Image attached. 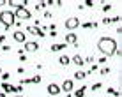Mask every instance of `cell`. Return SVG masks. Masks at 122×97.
<instances>
[{
  "label": "cell",
  "mask_w": 122,
  "mask_h": 97,
  "mask_svg": "<svg viewBox=\"0 0 122 97\" xmlns=\"http://www.w3.org/2000/svg\"><path fill=\"white\" fill-rule=\"evenodd\" d=\"M12 37H14V41H16V43H21V44H25V43H27V34H25V32H21V30H16Z\"/></svg>",
  "instance_id": "obj_9"
},
{
  "label": "cell",
  "mask_w": 122,
  "mask_h": 97,
  "mask_svg": "<svg viewBox=\"0 0 122 97\" xmlns=\"http://www.w3.org/2000/svg\"><path fill=\"white\" fill-rule=\"evenodd\" d=\"M14 18H18V21L30 19V18H32V12L28 11L27 7H21V9H16V11H14Z\"/></svg>",
  "instance_id": "obj_3"
},
{
  "label": "cell",
  "mask_w": 122,
  "mask_h": 97,
  "mask_svg": "<svg viewBox=\"0 0 122 97\" xmlns=\"http://www.w3.org/2000/svg\"><path fill=\"white\" fill-rule=\"evenodd\" d=\"M0 97H7L5 94H4V92H0Z\"/></svg>",
  "instance_id": "obj_31"
},
{
  "label": "cell",
  "mask_w": 122,
  "mask_h": 97,
  "mask_svg": "<svg viewBox=\"0 0 122 97\" xmlns=\"http://www.w3.org/2000/svg\"><path fill=\"white\" fill-rule=\"evenodd\" d=\"M85 73H83V71H76V73H74V79H78V81H81V79H85Z\"/></svg>",
  "instance_id": "obj_16"
},
{
  "label": "cell",
  "mask_w": 122,
  "mask_h": 97,
  "mask_svg": "<svg viewBox=\"0 0 122 97\" xmlns=\"http://www.w3.org/2000/svg\"><path fill=\"white\" fill-rule=\"evenodd\" d=\"M73 64L78 65V67H83V65H85V62H83V58L80 57V55H74V57H73Z\"/></svg>",
  "instance_id": "obj_14"
},
{
  "label": "cell",
  "mask_w": 122,
  "mask_h": 97,
  "mask_svg": "<svg viewBox=\"0 0 122 97\" xmlns=\"http://www.w3.org/2000/svg\"><path fill=\"white\" fill-rule=\"evenodd\" d=\"M66 46H67L66 43L64 44H53L51 46V51H62V49H66Z\"/></svg>",
  "instance_id": "obj_18"
},
{
  "label": "cell",
  "mask_w": 122,
  "mask_h": 97,
  "mask_svg": "<svg viewBox=\"0 0 122 97\" xmlns=\"http://www.w3.org/2000/svg\"><path fill=\"white\" fill-rule=\"evenodd\" d=\"M85 92H87V87H80L78 90H74L73 97H83V95H85Z\"/></svg>",
  "instance_id": "obj_15"
},
{
  "label": "cell",
  "mask_w": 122,
  "mask_h": 97,
  "mask_svg": "<svg viewBox=\"0 0 122 97\" xmlns=\"http://www.w3.org/2000/svg\"><path fill=\"white\" fill-rule=\"evenodd\" d=\"M9 78H11V74H9V73H2V74H0V79H4V83L9 81Z\"/></svg>",
  "instance_id": "obj_20"
},
{
  "label": "cell",
  "mask_w": 122,
  "mask_h": 97,
  "mask_svg": "<svg viewBox=\"0 0 122 97\" xmlns=\"http://www.w3.org/2000/svg\"><path fill=\"white\" fill-rule=\"evenodd\" d=\"M4 41H5V35H0V44H2Z\"/></svg>",
  "instance_id": "obj_30"
},
{
  "label": "cell",
  "mask_w": 122,
  "mask_h": 97,
  "mask_svg": "<svg viewBox=\"0 0 122 97\" xmlns=\"http://www.w3.org/2000/svg\"><path fill=\"white\" fill-rule=\"evenodd\" d=\"M44 18H51V12H50V11H44Z\"/></svg>",
  "instance_id": "obj_29"
},
{
  "label": "cell",
  "mask_w": 122,
  "mask_h": 97,
  "mask_svg": "<svg viewBox=\"0 0 122 97\" xmlns=\"http://www.w3.org/2000/svg\"><path fill=\"white\" fill-rule=\"evenodd\" d=\"M110 23H112L110 18H104V19H103V25H110Z\"/></svg>",
  "instance_id": "obj_28"
},
{
  "label": "cell",
  "mask_w": 122,
  "mask_h": 97,
  "mask_svg": "<svg viewBox=\"0 0 122 97\" xmlns=\"http://www.w3.org/2000/svg\"><path fill=\"white\" fill-rule=\"evenodd\" d=\"M85 5H89V7H94V2H92V0H87V2H85Z\"/></svg>",
  "instance_id": "obj_27"
},
{
  "label": "cell",
  "mask_w": 122,
  "mask_h": 97,
  "mask_svg": "<svg viewBox=\"0 0 122 97\" xmlns=\"http://www.w3.org/2000/svg\"><path fill=\"white\" fill-rule=\"evenodd\" d=\"M110 21H112V23H119L120 18H119V16H115V18H110Z\"/></svg>",
  "instance_id": "obj_24"
},
{
  "label": "cell",
  "mask_w": 122,
  "mask_h": 97,
  "mask_svg": "<svg viewBox=\"0 0 122 97\" xmlns=\"http://www.w3.org/2000/svg\"><path fill=\"white\" fill-rule=\"evenodd\" d=\"M27 32H30L32 35H37V37H41V39L44 37V32L41 30L39 27H34V25H28V27H27Z\"/></svg>",
  "instance_id": "obj_8"
},
{
  "label": "cell",
  "mask_w": 122,
  "mask_h": 97,
  "mask_svg": "<svg viewBox=\"0 0 122 97\" xmlns=\"http://www.w3.org/2000/svg\"><path fill=\"white\" fill-rule=\"evenodd\" d=\"M14 97H23V95H21V94H18V95H14Z\"/></svg>",
  "instance_id": "obj_32"
},
{
  "label": "cell",
  "mask_w": 122,
  "mask_h": 97,
  "mask_svg": "<svg viewBox=\"0 0 122 97\" xmlns=\"http://www.w3.org/2000/svg\"><path fill=\"white\" fill-rule=\"evenodd\" d=\"M9 49H11V46H9V44H4V46H2V51H5V53H7Z\"/></svg>",
  "instance_id": "obj_23"
},
{
  "label": "cell",
  "mask_w": 122,
  "mask_h": 97,
  "mask_svg": "<svg viewBox=\"0 0 122 97\" xmlns=\"http://www.w3.org/2000/svg\"><path fill=\"white\" fill-rule=\"evenodd\" d=\"M110 7H112L110 4H104V5H103V11H110Z\"/></svg>",
  "instance_id": "obj_26"
},
{
  "label": "cell",
  "mask_w": 122,
  "mask_h": 97,
  "mask_svg": "<svg viewBox=\"0 0 122 97\" xmlns=\"http://www.w3.org/2000/svg\"><path fill=\"white\" fill-rule=\"evenodd\" d=\"M80 27H83V28H96V27H97V23H94V21H87V23H80Z\"/></svg>",
  "instance_id": "obj_17"
},
{
  "label": "cell",
  "mask_w": 122,
  "mask_h": 97,
  "mask_svg": "<svg viewBox=\"0 0 122 97\" xmlns=\"http://www.w3.org/2000/svg\"><path fill=\"white\" fill-rule=\"evenodd\" d=\"M101 88V83H94V85H92V90H99Z\"/></svg>",
  "instance_id": "obj_25"
},
{
  "label": "cell",
  "mask_w": 122,
  "mask_h": 97,
  "mask_svg": "<svg viewBox=\"0 0 122 97\" xmlns=\"http://www.w3.org/2000/svg\"><path fill=\"white\" fill-rule=\"evenodd\" d=\"M97 48L104 57H112V55L117 53V41L112 39V37H101L97 41Z\"/></svg>",
  "instance_id": "obj_1"
},
{
  "label": "cell",
  "mask_w": 122,
  "mask_h": 97,
  "mask_svg": "<svg viewBox=\"0 0 122 97\" xmlns=\"http://www.w3.org/2000/svg\"><path fill=\"white\" fill-rule=\"evenodd\" d=\"M27 83H41V76L37 74V76H34V78H28V79H21V85H27Z\"/></svg>",
  "instance_id": "obj_11"
},
{
  "label": "cell",
  "mask_w": 122,
  "mask_h": 97,
  "mask_svg": "<svg viewBox=\"0 0 122 97\" xmlns=\"http://www.w3.org/2000/svg\"><path fill=\"white\" fill-rule=\"evenodd\" d=\"M58 64L66 67V65H69V64H71V58L67 57V55H60V58H58Z\"/></svg>",
  "instance_id": "obj_12"
},
{
  "label": "cell",
  "mask_w": 122,
  "mask_h": 97,
  "mask_svg": "<svg viewBox=\"0 0 122 97\" xmlns=\"http://www.w3.org/2000/svg\"><path fill=\"white\" fill-rule=\"evenodd\" d=\"M2 90H4V94H14V87L11 85V83H2Z\"/></svg>",
  "instance_id": "obj_13"
},
{
  "label": "cell",
  "mask_w": 122,
  "mask_h": 97,
  "mask_svg": "<svg viewBox=\"0 0 122 97\" xmlns=\"http://www.w3.org/2000/svg\"><path fill=\"white\" fill-rule=\"evenodd\" d=\"M0 23L4 25V28H11L12 25L16 23V18H14V11H2L0 12Z\"/></svg>",
  "instance_id": "obj_2"
},
{
  "label": "cell",
  "mask_w": 122,
  "mask_h": 97,
  "mask_svg": "<svg viewBox=\"0 0 122 97\" xmlns=\"http://www.w3.org/2000/svg\"><path fill=\"white\" fill-rule=\"evenodd\" d=\"M106 92H108L110 95H113V97H119V95H120V92H117L115 88H106Z\"/></svg>",
  "instance_id": "obj_19"
},
{
  "label": "cell",
  "mask_w": 122,
  "mask_h": 97,
  "mask_svg": "<svg viewBox=\"0 0 122 97\" xmlns=\"http://www.w3.org/2000/svg\"><path fill=\"white\" fill-rule=\"evenodd\" d=\"M64 27L67 28V30H74V28L80 27V19L76 18V16H73V18H67L66 23H64Z\"/></svg>",
  "instance_id": "obj_4"
},
{
  "label": "cell",
  "mask_w": 122,
  "mask_h": 97,
  "mask_svg": "<svg viewBox=\"0 0 122 97\" xmlns=\"http://www.w3.org/2000/svg\"><path fill=\"white\" fill-rule=\"evenodd\" d=\"M39 49V43L37 41H27L25 43V51L27 53H36Z\"/></svg>",
  "instance_id": "obj_5"
},
{
  "label": "cell",
  "mask_w": 122,
  "mask_h": 97,
  "mask_svg": "<svg viewBox=\"0 0 122 97\" xmlns=\"http://www.w3.org/2000/svg\"><path fill=\"white\" fill-rule=\"evenodd\" d=\"M67 97H73V95H67Z\"/></svg>",
  "instance_id": "obj_34"
},
{
  "label": "cell",
  "mask_w": 122,
  "mask_h": 97,
  "mask_svg": "<svg viewBox=\"0 0 122 97\" xmlns=\"http://www.w3.org/2000/svg\"><path fill=\"white\" fill-rule=\"evenodd\" d=\"M66 44H78V37H76V34H67L66 35Z\"/></svg>",
  "instance_id": "obj_10"
},
{
  "label": "cell",
  "mask_w": 122,
  "mask_h": 97,
  "mask_svg": "<svg viewBox=\"0 0 122 97\" xmlns=\"http://www.w3.org/2000/svg\"><path fill=\"white\" fill-rule=\"evenodd\" d=\"M99 73L103 74V76H106V74H110V67H103V69H99Z\"/></svg>",
  "instance_id": "obj_21"
},
{
  "label": "cell",
  "mask_w": 122,
  "mask_h": 97,
  "mask_svg": "<svg viewBox=\"0 0 122 97\" xmlns=\"http://www.w3.org/2000/svg\"><path fill=\"white\" fill-rule=\"evenodd\" d=\"M73 88H74V81H73V79H64V83L60 85V90L66 92V94H71Z\"/></svg>",
  "instance_id": "obj_6"
},
{
  "label": "cell",
  "mask_w": 122,
  "mask_h": 97,
  "mask_svg": "<svg viewBox=\"0 0 122 97\" xmlns=\"http://www.w3.org/2000/svg\"><path fill=\"white\" fill-rule=\"evenodd\" d=\"M46 90H48L50 95H60V92H62L60 90V85H57V83H50Z\"/></svg>",
  "instance_id": "obj_7"
},
{
  "label": "cell",
  "mask_w": 122,
  "mask_h": 97,
  "mask_svg": "<svg viewBox=\"0 0 122 97\" xmlns=\"http://www.w3.org/2000/svg\"><path fill=\"white\" fill-rule=\"evenodd\" d=\"M97 69H99V67H97V65H92V67H90V69H89V71H87V73H85V74H92V73H96V71H97Z\"/></svg>",
  "instance_id": "obj_22"
},
{
  "label": "cell",
  "mask_w": 122,
  "mask_h": 97,
  "mask_svg": "<svg viewBox=\"0 0 122 97\" xmlns=\"http://www.w3.org/2000/svg\"><path fill=\"white\" fill-rule=\"evenodd\" d=\"M0 74H2V69H0Z\"/></svg>",
  "instance_id": "obj_33"
}]
</instances>
